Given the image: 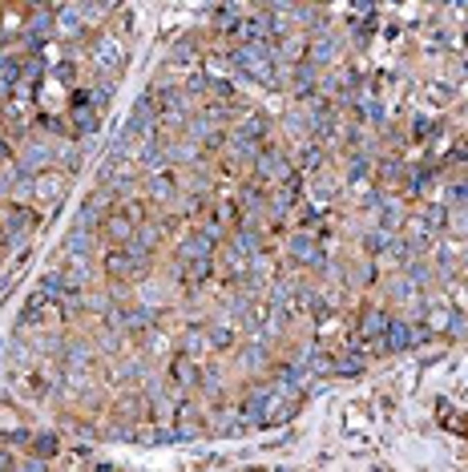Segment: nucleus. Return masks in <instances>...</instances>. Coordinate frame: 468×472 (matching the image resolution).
Returning <instances> with one entry per match:
<instances>
[{
	"instance_id": "obj_1",
	"label": "nucleus",
	"mask_w": 468,
	"mask_h": 472,
	"mask_svg": "<svg viewBox=\"0 0 468 472\" xmlns=\"http://www.w3.org/2000/svg\"><path fill=\"white\" fill-rule=\"evenodd\" d=\"M275 45H242L231 53V65L238 73H246V77H255V81H267V85H275Z\"/></svg>"
},
{
	"instance_id": "obj_2",
	"label": "nucleus",
	"mask_w": 468,
	"mask_h": 472,
	"mask_svg": "<svg viewBox=\"0 0 468 472\" xmlns=\"http://www.w3.org/2000/svg\"><path fill=\"white\" fill-rule=\"evenodd\" d=\"M258 174L271 178V182H295V165L282 158L279 149H258Z\"/></svg>"
},
{
	"instance_id": "obj_3",
	"label": "nucleus",
	"mask_w": 468,
	"mask_h": 472,
	"mask_svg": "<svg viewBox=\"0 0 468 472\" xmlns=\"http://www.w3.org/2000/svg\"><path fill=\"white\" fill-rule=\"evenodd\" d=\"M134 235H138V222H134V218H129V214H109V218H105V238H109V242H117V246H129V242H134Z\"/></svg>"
},
{
	"instance_id": "obj_4",
	"label": "nucleus",
	"mask_w": 468,
	"mask_h": 472,
	"mask_svg": "<svg viewBox=\"0 0 468 472\" xmlns=\"http://www.w3.org/2000/svg\"><path fill=\"white\" fill-rule=\"evenodd\" d=\"M291 259L295 262H307V266H319V238L311 230H299L291 238Z\"/></svg>"
},
{
	"instance_id": "obj_5",
	"label": "nucleus",
	"mask_w": 468,
	"mask_h": 472,
	"mask_svg": "<svg viewBox=\"0 0 468 472\" xmlns=\"http://www.w3.org/2000/svg\"><path fill=\"white\" fill-rule=\"evenodd\" d=\"M267 412H271V392H267V388L251 392L246 403H242V420H246V424H262V420H267Z\"/></svg>"
},
{
	"instance_id": "obj_6",
	"label": "nucleus",
	"mask_w": 468,
	"mask_h": 472,
	"mask_svg": "<svg viewBox=\"0 0 468 472\" xmlns=\"http://www.w3.org/2000/svg\"><path fill=\"white\" fill-rule=\"evenodd\" d=\"M214 251V238L210 235H190L182 246H178V259L182 262H198V259H210Z\"/></svg>"
},
{
	"instance_id": "obj_7",
	"label": "nucleus",
	"mask_w": 468,
	"mask_h": 472,
	"mask_svg": "<svg viewBox=\"0 0 468 472\" xmlns=\"http://www.w3.org/2000/svg\"><path fill=\"white\" fill-rule=\"evenodd\" d=\"M388 323H392V315H384V311H368V315L359 319V335H363V339H375V343H384Z\"/></svg>"
},
{
	"instance_id": "obj_8",
	"label": "nucleus",
	"mask_w": 468,
	"mask_h": 472,
	"mask_svg": "<svg viewBox=\"0 0 468 472\" xmlns=\"http://www.w3.org/2000/svg\"><path fill=\"white\" fill-rule=\"evenodd\" d=\"M384 347H388V352H408V347H412V327H408V319H392V323H388Z\"/></svg>"
},
{
	"instance_id": "obj_9",
	"label": "nucleus",
	"mask_w": 468,
	"mask_h": 472,
	"mask_svg": "<svg viewBox=\"0 0 468 472\" xmlns=\"http://www.w3.org/2000/svg\"><path fill=\"white\" fill-rule=\"evenodd\" d=\"M33 222H37V214H33V210L12 206V210H8V218H4V230H8V235H24V230H33Z\"/></svg>"
},
{
	"instance_id": "obj_10",
	"label": "nucleus",
	"mask_w": 468,
	"mask_h": 472,
	"mask_svg": "<svg viewBox=\"0 0 468 472\" xmlns=\"http://www.w3.org/2000/svg\"><path fill=\"white\" fill-rule=\"evenodd\" d=\"M170 372H174V379H178V383H198V379H202V372H198V363H194V359H190V355H178V359H174V363H170Z\"/></svg>"
},
{
	"instance_id": "obj_11",
	"label": "nucleus",
	"mask_w": 468,
	"mask_h": 472,
	"mask_svg": "<svg viewBox=\"0 0 468 472\" xmlns=\"http://www.w3.org/2000/svg\"><path fill=\"white\" fill-rule=\"evenodd\" d=\"M331 372H335V376H359V372H363V355L343 352L339 359H331Z\"/></svg>"
},
{
	"instance_id": "obj_12",
	"label": "nucleus",
	"mask_w": 468,
	"mask_h": 472,
	"mask_svg": "<svg viewBox=\"0 0 468 472\" xmlns=\"http://www.w3.org/2000/svg\"><path fill=\"white\" fill-rule=\"evenodd\" d=\"M331 57H335V41H327V37H315V41H311V48H307V61H311V69H315V65H327Z\"/></svg>"
},
{
	"instance_id": "obj_13",
	"label": "nucleus",
	"mask_w": 468,
	"mask_h": 472,
	"mask_svg": "<svg viewBox=\"0 0 468 472\" xmlns=\"http://www.w3.org/2000/svg\"><path fill=\"white\" fill-rule=\"evenodd\" d=\"M73 125H77V134H93L97 129V109L93 105H73Z\"/></svg>"
},
{
	"instance_id": "obj_14",
	"label": "nucleus",
	"mask_w": 468,
	"mask_h": 472,
	"mask_svg": "<svg viewBox=\"0 0 468 472\" xmlns=\"http://www.w3.org/2000/svg\"><path fill=\"white\" fill-rule=\"evenodd\" d=\"M17 81H21V61H12V57H0V93H8Z\"/></svg>"
},
{
	"instance_id": "obj_15",
	"label": "nucleus",
	"mask_w": 468,
	"mask_h": 472,
	"mask_svg": "<svg viewBox=\"0 0 468 472\" xmlns=\"http://www.w3.org/2000/svg\"><path fill=\"white\" fill-rule=\"evenodd\" d=\"M61 186H65V174H41L37 178V194H45L48 202L61 198Z\"/></svg>"
},
{
	"instance_id": "obj_16",
	"label": "nucleus",
	"mask_w": 468,
	"mask_h": 472,
	"mask_svg": "<svg viewBox=\"0 0 468 472\" xmlns=\"http://www.w3.org/2000/svg\"><path fill=\"white\" fill-rule=\"evenodd\" d=\"M182 275H186V283H202L206 275H210V259H198V262H182Z\"/></svg>"
},
{
	"instance_id": "obj_17",
	"label": "nucleus",
	"mask_w": 468,
	"mask_h": 472,
	"mask_svg": "<svg viewBox=\"0 0 468 472\" xmlns=\"http://www.w3.org/2000/svg\"><path fill=\"white\" fill-rule=\"evenodd\" d=\"M379 218H384V222H379L384 230H396V226H399V218H404L399 202H379Z\"/></svg>"
},
{
	"instance_id": "obj_18",
	"label": "nucleus",
	"mask_w": 468,
	"mask_h": 472,
	"mask_svg": "<svg viewBox=\"0 0 468 472\" xmlns=\"http://www.w3.org/2000/svg\"><path fill=\"white\" fill-rule=\"evenodd\" d=\"M444 218H448L444 206H428V210L420 214V222H424V230H428V235H432V230H440V226H444Z\"/></svg>"
},
{
	"instance_id": "obj_19",
	"label": "nucleus",
	"mask_w": 468,
	"mask_h": 472,
	"mask_svg": "<svg viewBox=\"0 0 468 472\" xmlns=\"http://www.w3.org/2000/svg\"><path fill=\"white\" fill-rule=\"evenodd\" d=\"M363 246H368V251H392L396 238H392V230H372V235L363 238Z\"/></svg>"
},
{
	"instance_id": "obj_20",
	"label": "nucleus",
	"mask_w": 468,
	"mask_h": 472,
	"mask_svg": "<svg viewBox=\"0 0 468 472\" xmlns=\"http://www.w3.org/2000/svg\"><path fill=\"white\" fill-rule=\"evenodd\" d=\"M452 319H456V315H452L444 303H436V307H432V323H428V331H444V327H452Z\"/></svg>"
},
{
	"instance_id": "obj_21",
	"label": "nucleus",
	"mask_w": 468,
	"mask_h": 472,
	"mask_svg": "<svg viewBox=\"0 0 468 472\" xmlns=\"http://www.w3.org/2000/svg\"><path fill=\"white\" fill-rule=\"evenodd\" d=\"M150 186H154V198H170V194H174V174H154V182H150Z\"/></svg>"
},
{
	"instance_id": "obj_22",
	"label": "nucleus",
	"mask_w": 468,
	"mask_h": 472,
	"mask_svg": "<svg viewBox=\"0 0 468 472\" xmlns=\"http://www.w3.org/2000/svg\"><path fill=\"white\" fill-rule=\"evenodd\" d=\"M53 452H57V436H37V440H33V456H37V460H45V456H53Z\"/></svg>"
},
{
	"instance_id": "obj_23",
	"label": "nucleus",
	"mask_w": 468,
	"mask_h": 472,
	"mask_svg": "<svg viewBox=\"0 0 468 472\" xmlns=\"http://www.w3.org/2000/svg\"><path fill=\"white\" fill-rule=\"evenodd\" d=\"M121 323H125V327H145V323H150V311H145V307L121 311Z\"/></svg>"
},
{
	"instance_id": "obj_24",
	"label": "nucleus",
	"mask_w": 468,
	"mask_h": 472,
	"mask_svg": "<svg viewBox=\"0 0 468 472\" xmlns=\"http://www.w3.org/2000/svg\"><path fill=\"white\" fill-rule=\"evenodd\" d=\"M69 251H73V255H85V251H89V230H77V235H69Z\"/></svg>"
},
{
	"instance_id": "obj_25",
	"label": "nucleus",
	"mask_w": 468,
	"mask_h": 472,
	"mask_svg": "<svg viewBox=\"0 0 468 472\" xmlns=\"http://www.w3.org/2000/svg\"><path fill=\"white\" fill-rule=\"evenodd\" d=\"M319 162H323L319 149H307V154H303V170H319Z\"/></svg>"
},
{
	"instance_id": "obj_26",
	"label": "nucleus",
	"mask_w": 468,
	"mask_h": 472,
	"mask_svg": "<svg viewBox=\"0 0 468 472\" xmlns=\"http://www.w3.org/2000/svg\"><path fill=\"white\" fill-rule=\"evenodd\" d=\"M210 339L218 343V347H226V343H231V331H226V327H214V331H210Z\"/></svg>"
},
{
	"instance_id": "obj_27",
	"label": "nucleus",
	"mask_w": 468,
	"mask_h": 472,
	"mask_svg": "<svg viewBox=\"0 0 468 472\" xmlns=\"http://www.w3.org/2000/svg\"><path fill=\"white\" fill-rule=\"evenodd\" d=\"M21 472H45V464H41V460H37V456H33V460H28V464H24Z\"/></svg>"
},
{
	"instance_id": "obj_28",
	"label": "nucleus",
	"mask_w": 468,
	"mask_h": 472,
	"mask_svg": "<svg viewBox=\"0 0 468 472\" xmlns=\"http://www.w3.org/2000/svg\"><path fill=\"white\" fill-rule=\"evenodd\" d=\"M0 472H12V456L8 452H0Z\"/></svg>"
},
{
	"instance_id": "obj_29",
	"label": "nucleus",
	"mask_w": 468,
	"mask_h": 472,
	"mask_svg": "<svg viewBox=\"0 0 468 472\" xmlns=\"http://www.w3.org/2000/svg\"><path fill=\"white\" fill-rule=\"evenodd\" d=\"M8 158H12V149H8V142H4V138H0V162H8Z\"/></svg>"
}]
</instances>
